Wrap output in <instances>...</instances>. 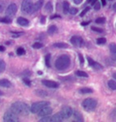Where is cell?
<instances>
[{"mask_svg": "<svg viewBox=\"0 0 116 122\" xmlns=\"http://www.w3.org/2000/svg\"><path fill=\"white\" fill-rule=\"evenodd\" d=\"M11 111L15 113L16 115H21V116H27L29 115L30 112V108L25 103L23 102H15L12 103L11 107Z\"/></svg>", "mask_w": 116, "mask_h": 122, "instance_id": "1", "label": "cell"}, {"mask_svg": "<svg viewBox=\"0 0 116 122\" xmlns=\"http://www.w3.org/2000/svg\"><path fill=\"white\" fill-rule=\"evenodd\" d=\"M70 64V58L67 55L60 56L55 61V67L58 70H64Z\"/></svg>", "mask_w": 116, "mask_h": 122, "instance_id": "2", "label": "cell"}, {"mask_svg": "<svg viewBox=\"0 0 116 122\" xmlns=\"http://www.w3.org/2000/svg\"><path fill=\"white\" fill-rule=\"evenodd\" d=\"M50 105V103L47 101H42V102H37L32 104L30 107V112L33 114L38 113L43 107Z\"/></svg>", "mask_w": 116, "mask_h": 122, "instance_id": "3", "label": "cell"}, {"mask_svg": "<svg viewBox=\"0 0 116 122\" xmlns=\"http://www.w3.org/2000/svg\"><path fill=\"white\" fill-rule=\"evenodd\" d=\"M97 101L93 99H86L82 103V107L85 111H92L97 107Z\"/></svg>", "mask_w": 116, "mask_h": 122, "instance_id": "4", "label": "cell"}, {"mask_svg": "<svg viewBox=\"0 0 116 122\" xmlns=\"http://www.w3.org/2000/svg\"><path fill=\"white\" fill-rule=\"evenodd\" d=\"M33 7V4L32 0H23L22 3H21V11L25 14L31 13Z\"/></svg>", "mask_w": 116, "mask_h": 122, "instance_id": "5", "label": "cell"}, {"mask_svg": "<svg viewBox=\"0 0 116 122\" xmlns=\"http://www.w3.org/2000/svg\"><path fill=\"white\" fill-rule=\"evenodd\" d=\"M3 121L7 122H16L19 121V118L17 117V115L13 112L12 111L7 112L3 116Z\"/></svg>", "mask_w": 116, "mask_h": 122, "instance_id": "6", "label": "cell"}, {"mask_svg": "<svg viewBox=\"0 0 116 122\" xmlns=\"http://www.w3.org/2000/svg\"><path fill=\"white\" fill-rule=\"evenodd\" d=\"M62 113V115L63 116L64 119H68V118H70L73 115V110L71 107H68V106H64L62 108L60 112Z\"/></svg>", "mask_w": 116, "mask_h": 122, "instance_id": "7", "label": "cell"}, {"mask_svg": "<svg viewBox=\"0 0 116 122\" xmlns=\"http://www.w3.org/2000/svg\"><path fill=\"white\" fill-rule=\"evenodd\" d=\"M71 42H72V45H74V46L77 47H81L84 44L83 39L80 36H73L71 38Z\"/></svg>", "mask_w": 116, "mask_h": 122, "instance_id": "8", "label": "cell"}, {"mask_svg": "<svg viewBox=\"0 0 116 122\" xmlns=\"http://www.w3.org/2000/svg\"><path fill=\"white\" fill-rule=\"evenodd\" d=\"M17 11V6L15 3H11L7 7V10H6V15H14L15 14V12Z\"/></svg>", "mask_w": 116, "mask_h": 122, "instance_id": "9", "label": "cell"}, {"mask_svg": "<svg viewBox=\"0 0 116 122\" xmlns=\"http://www.w3.org/2000/svg\"><path fill=\"white\" fill-rule=\"evenodd\" d=\"M53 112V109L50 107H48V106H46V107H43L42 110H41L40 112H39L38 113V116L41 117H46V116H50L51 113H52Z\"/></svg>", "mask_w": 116, "mask_h": 122, "instance_id": "10", "label": "cell"}, {"mask_svg": "<svg viewBox=\"0 0 116 122\" xmlns=\"http://www.w3.org/2000/svg\"><path fill=\"white\" fill-rule=\"evenodd\" d=\"M42 83L46 87H49V88H57L58 86V84L57 82L54 81H50V80H42Z\"/></svg>", "mask_w": 116, "mask_h": 122, "instance_id": "11", "label": "cell"}, {"mask_svg": "<svg viewBox=\"0 0 116 122\" xmlns=\"http://www.w3.org/2000/svg\"><path fill=\"white\" fill-rule=\"evenodd\" d=\"M88 59V64H89L91 67H93V68H94L95 69H102V66L100 64H98L97 62H95L93 60H92V58H90V57H87Z\"/></svg>", "mask_w": 116, "mask_h": 122, "instance_id": "12", "label": "cell"}, {"mask_svg": "<svg viewBox=\"0 0 116 122\" xmlns=\"http://www.w3.org/2000/svg\"><path fill=\"white\" fill-rule=\"evenodd\" d=\"M43 3H44V0H38L35 4H33L32 12L31 13H34V12H36V11H38V10H40L42 7Z\"/></svg>", "mask_w": 116, "mask_h": 122, "instance_id": "13", "label": "cell"}, {"mask_svg": "<svg viewBox=\"0 0 116 122\" xmlns=\"http://www.w3.org/2000/svg\"><path fill=\"white\" fill-rule=\"evenodd\" d=\"M63 116L62 115V113L59 112L51 117V122H61L63 121Z\"/></svg>", "mask_w": 116, "mask_h": 122, "instance_id": "14", "label": "cell"}, {"mask_svg": "<svg viewBox=\"0 0 116 122\" xmlns=\"http://www.w3.org/2000/svg\"><path fill=\"white\" fill-rule=\"evenodd\" d=\"M73 116H74V119L76 120V121H83L84 119H83V116H82V114L79 112L78 111H75L73 112Z\"/></svg>", "mask_w": 116, "mask_h": 122, "instance_id": "15", "label": "cell"}, {"mask_svg": "<svg viewBox=\"0 0 116 122\" xmlns=\"http://www.w3.org/2000/svg\"><path fill=\"white\" fill-rule=\"evenodd\" d=\"M17 23L21 26H28L29 25V20L24 17H19L17 19Z\"/></svg>", "mask_w": 116, "mask_h": 122, "instance_id": "16", "label": "cell"}, {"mask_svg": "<svg viewBox=\"0 0 116 122\" xmlns=\"http://www.w3.org/2000/svg\"><path fill=\"white\" fill-rule=\"evenodd\" d=\"M11 84L8 80L7 79H1L0 80V86L4 88H9L11 87Z\"/></svg>", "mask_w": 116, "mask_h": 122, "instance_id": "17", "label": "cell"}, {"mask_svg": "<svg viewBox=\"0 0 116 122\" xmlns=\"http://www.w3.org/2000/svg\"><path fill=\"white\" fill-rule=\"evenodd\" d=\"M63 12L65 14H68L69 12V10H70V4L68 2L64 1L63 2Z\"/></svg>", "mask_w": 116, "mask_h": 122, "instance_id": "18", "label": "cell"}, {"mask_svg": "<svg viewBox=\"0 0 116 122\" xmlns=\"http://www.w3.org/2000/svg\"><path fill=\"white\" fill-rule=\"evenodd\" d=\"M54 46L57 47V48H68V45L64 42H57V43H54Z\"/></svg>", "mask_w": 116, "mask_h": 122, "instance_id": "19", "label": "cell"}, {"mask_svg": "<svg viewBox=\"0 0 116 122\" xmlns=\"http://www.w3.org/2000/svg\"><path fill=\"white\" fill-rule=\"evenodd\" d=\"M108 86H109L111 90H116V81L114 80H110L109 81H108Z\"/></svg>", "mask_w": 116, "mask_h": 122, "instance_id": "20", "label": "cell"}, {"mask_svg": "<svg viewBox=\"0 0 116 122\" xmlns=\"http://www.w3.org/2000/svg\"><path fill=\"white\" fill-rule=\"evenodd\" d=\"M76 75L80 76V77H88V74L86 73L85 72H83V71H76Z\"/></svg>", "mask_w": 116, "mask_h": 122, "instance_id": "21", "label": "cell"}, {"mask_svg": "<svg viewBox=\"0 0 116 122\" xmlns=\"http://www.w3.org/2000/svg\"><path fill=\"white\" fill-rule=\"evenodd\" d=\"M45 9H46V11H49V12H50V11H53V4L51 2H48V3H46V7H45Z\"/></svg>", "mask_w": 116, "mask_h": 122, "instance_id": "22", "label": "cell"}, {"mask_svg": "<svg viewBox=\"0 0 116 122\" xmlns=\"http://www.w3.org/2000/svg\"><path fill=\"white\" fill-rule=\"evenodd\" d=\"M80 92L82 94H90L93 93V90L90 89V88H82L80 90Z\"/></svg>", "mask_w": 116, "mask_h": 122, "instance_id": "23", "label": "cell"}, {"mask_svg": "<svg viewBox=\"0 0 116 122\" xmlns=\"http://www.w3.org/2000/svg\"><path fill=\"white\" fill-rule=\"evenodd\" d=\"M57 31V28L55 25H51L50 26V28L48 29V33L49 34H54Z\"/></svg>", "mask_w": 116, "mask_h": 122, "instance_id": "24", "label": "cell"}, {"mask_svg": "<svg viewBox=\"0 0 116 122\" xmlns=\"http://www.w3.org/2000/svg\"><path fill=\"white\" fill-rule=\"evenodd\" d=\"M45 60H46V64L48 68L50 67V54H47L46 57H45Z\"/></svg>", "mask_w": 116, "mask_h": 122, "instance_id": "25", "label": "cell"}, {"mask_svg": "<svg viewBox=\"0 0 116 122\" xmlns=\"http://www.w3.org/2000/svg\"><path fill=\"white\" fill-rule=\"evenodd\" d=\"M110 51L112 54H116V44L115 43H111L110 45Z\"/></svg>", "mask_w": 116, "mask_h": 122, "instance_id": "26", "label": "cell"}, {"mask_svg": "<svg viewBox=\"0 0 116 122\" xmlns=\"http://www.w3.org/2000/svg\"><path fill=\"white\" fill-rule=\"evenodd\" d=\"M6 68V64L3 60H0V72H3Z\"/></svg>", "mask_w": 116, "mask_h": 122, "instance_id": "27", "label": "cell"}, {"mask_svg": "<svg viewBox=\"0 0 116 122\" xmlns=\"http://www.w3.org/2000/svg\"><path fill=\"white\" fill-rule=\"evenodd\" d=\"M0 22L9 24V23L11 22V19L8 18V17H3V18H1V17H0Z\"/></svg>", "mask_w": 116, "mask_h": 122, "instance_id": "28", "label": "cell"}, {"mask_svg": "<svg viewBox=\"0 0 116 122\" xmlns=\"http://www.w3.org/2000/svg\"><path fill=\"white\" fill-rule=\"evenodd\" d=\"M16 53L18 56H22V55L25 54V51H24V49L22 48V47H19L16 51Z\"/></svg>", "mask_w": 116, "mask_h": 122, "instance_id": "29", "label": "cell"}, {"mask_svg": "<svg viewBox=\"0 0 116 122\" xmlns=\"http://www.w3.org/2000/svg\"><path fill=\"white\" fill-rule=\"evenodd\" d=\"M106 42V40L105 38H98L97 40V43L98 45H102V44H105Z\"/></svg>", "mask_w": 116, "mask_h": 122, "instance_id": "30", "label": "cell"}, {"mask_svg": "<svg viewBox=\"0 0 116 122\" xmlns=\"http://www.w3.org/2000/svg\"><path fill=\"white\" fill-rule=\"evenodd\" d=\"M40 121L41 122H51V117H48V116L44 117L40 120Z\"/></svg>", "mask_w": 116, "mask_h": 122, "instance_id": "31", "label": "cell"}, {"mask_svg": "<svg viewBox=\"0 0 116 122\" xmlns=\"http://www.w3.org/2000/svg\"><path fill=\"white\" fill-rule=\"evenodd\" d=\"M95 22L97 24H104L106 22V19L104 17H99V18L96 19Z\"/></svg>", "mask_w": 116, "mask_h": 122, "instance_id": "32", "label": "cell"}, {"mask_svg": "<svg viewBox=\"0 0 116 122\" xmlns=\"http://www.w3.org/2000/svg\"><path fill=\"white\" fill-rule=\"evenodd\" d=\"M42 46H43V45L40 42H36L33 45V47L34 49H40V48H42Z\"/></svg>", "mask_w": 116, "mask_h": 122, "instance_id": "33", "label": "cell"}, {"mask_svg": "<svg viewBox=\"0 0 116 122\" xmlns=\"http://www.w3.org/2000/svg\"><path fill=\"white\" fill-rule=\"evenodd\" d=\"M69 12L72 15H76V13L78 12V9L76 8V7H72V8H70L69 10Z\"/></svg>", "mask_w": 116, "mask_h": 122, "instance_id": "34", "label": "cell"}, {"mask_svg": "<svg viewBox=\"0 0 116 122\" xmlns=\"http://www.w3.org/2000/svg\"><path fill=\"white\" fill-rule=\"evenodd\" d=\"M91 29L93 31H94V32H97V33H102L103 32V30H102V29H100V28H97V27H91Z\"/></svg>", "mask_w": 116, "mask_h": 122, "instance_id": "35", "label": "cell"}, {"mask_svg": "<svg viewBox=\"0 0 116 122\" xmlns=\"http://www.w3.org/2000/svg\"><path fill=\"white\" fill-rule=\"evenodd\" d=\"M5 7V3L3 1H0V12H3L4 10Z\"/></svg>", "mask_w": 116, "mask_h": 122, "instance_id": "36", "label": "cell"}, {"mask_svg": "<svg viewBox=\"0 0 116 122\" xmlns=\"http://www.w3.org/2000/svg\"><path fill=\"white\" fill-rule=\"evenodd\" d=\"M89 9H90V8H89V7H86V8H85V9H84V11H82V12H81V13H80V16H81V17H82V16H84V15H85V14H86V13H87V12H88V11H89Z\"/></svg>", "mask_w": 116, "mask_h": 122, "instance_id": "37", "label": "cell"}, {"mask_svg": "<svg viewBox=\"0 0 116 122\" xmlns=\"http://www.w3.org/2000/svg\"><path fill=\"white\" fill-rule=\"evenodd\" d=\"M23 81H24V83L26 84L28 86H31V81L28 79V78H24Z\"/></svg>", "mask_w": 116, "mask_h": 122, "instance_id": "38", "label": "cell"}, {"mask_svg": "<svg viewBox=\"0 0 116 122\" xmlns=\"http://www.w3.org/2000/svg\"><path fill=\"white\" fill-rule=\"evenodd\" d=\"M100 8H101V4H100L99 3H98V2H97V3H95V4H94V9L95 10H99Z\"/></svg>", "mask_w": 116, "mask_h": 122, "instance_id": "39", "label": "cell"}, {"mask_svg": "<svg viewBox=\"0 0 116 122\" xmlns=\"http://www.w3.org/2000/svg\"><path fill=\"white\" fill-rule=\"evenodd\" d=\"M79 59H80V64H84V60L83 56H82L81 54H79Z\"/></svg>", "mask_w": 116, "mask_h": 122, "instance_id": "40", "label": "cell"}, {"mask_svg": "<svg viewBox=\"0 0 116 122\" xmlns=\"http://www.w3.org/2000/svg\"><path fill=\"white\" fill-rule=\"evenodd\" d=\"M82 1L83 0H73L74 3H76V4H80V3H82Z\"/></svg>", "mask_w": 116, "mask_h": 122, "instance_id": "41", "label": "cell"}, {"mask_svg": "<svg viewBox=\"0 0 116 122\" xmlns=\"http://www.w3.org/2000/svg\"><path fill=\"white\" fill-rule=\"evenodd\" d=\"M89 24H90V21H85V22H82L81 25H83V26H86V25H88Z\"/></svg>", "mask_w": 116, "mask_h": 122, "instance_id": "42", "label": "cell"}, {"mask_svg": "<svg viewBox=\"0 0 116 122\" xmlns=\"http://www.w3.org/2000/svg\"><path fill=\"white\" fill-rule=\"evenodd\" d=\"M97 2V0H91V1H90V3H91L92 6H94V4H95Z\"/></svg>", "mask_w": 116, "mask_h": 122, "instance_id": "43", "label": "cell"}, {"mask_svg": "<svg viewBox=\"0 0 116 122\" xmlns=\"http://www.w3.org/2000/svg\"><path fill=\"white\" fill-rule=\"evenodd\" d=\"M45 19H46V17H45V16L42 17V20H41V23H42V24H44L45 22H46V20H45Z\"/></svg>", "mask_w": 116, "mask_h": 122, "instance_id": "44", "label": "cell"}, {"mask_svg": "<svg viewBox=\"0 0 116 122\" xmlns=\"http://www.w3.org/2000/svg\"><path fill=\"white\" fill-rule=\"evenodd\" d=\"M5 51V47L3 46H0V51Z\"/></svg>", "mask_w": 116, "mask_h": 122, "instance_id": "45", "label": "cell"}, {"mask_svg": "<svg viewBox=\"0 0 116 122\" xmlns=\"http://www.w3.org/2000/svg\"><path fill=\"white\" fill-rule=\"evenodd\" d=\"M57 17H60L59 15H53L52 17H51V19H54V18H57Z\"/></svg>", "mask_w": 116, "mask_h": 122, "instance_id": "46", "label": "cell"}, {"mask_svg": "<svg viewBox=\"0 0 116 122\" xmlns=\"http://www.w3.org/2000/svg\"><path fill=\"white\" fill-rule=\"evenodd\" d=\"M102 6H106V0H102Z\"/></svg>", "mask_w": 116, "mask_h": 122, "instance_id": "47", "label": "cell"}, {"mask_svg": "<svg viewBox=\"0 0 116 122\" xmlns=\"http://www.w3.org/2000/svg\"><path fill=\"white\" fill-rule=\"evenodd\" d=\"M113 9H114V11H116V3L113 5Z\"/></svg>", "mask_w": 116, "mask_h": 122, "instance_id": "48", "label": "cell"}, {"mask_svg": "<svg viewBox=\"0 0 116 122\" xmlns=\"http://www.w3.org/2000/svg\"><path fill=\"white\" fill-rule=\"evenodd\" d=\"M113 77L115 78V79H116V73H114L113 74Z\"/></svg>", "mask_w": 116, "mask_h": 122, "instance_id": "49", "label": "cell"}, {"mask_svg": "<svg viewBox=\"0 0 116 122\" xmlns=\"http://www.w3.org/2000/svg\"><path fill=\"white\" fill-rule=\"evenodd\" d=\"M3 92H1V91H0V96H1V95H3Z\"/></svg>", "mask_w": 116, "mask_h": 122, "instance_id": "50", "label": "cell"}]
</instances>
